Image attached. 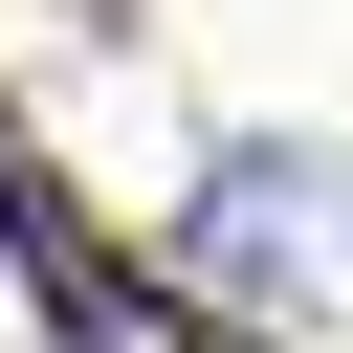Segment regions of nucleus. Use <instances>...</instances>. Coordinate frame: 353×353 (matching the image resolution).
<instances>
[{"mask_svg": "<svg viewBox=\"0 0 353 353\" xmlns=\"http://www.w3.org/2000/svg\"><path fill=\"white\" fill-rule=\"evenodd\" d=\"M176 287H199V309L353 331V154H309V132H243V154H199V199H176Z\"/></svg>", "mask_w": 353, "mask_h": 353, "instance_id": "f257e3e1", "label": "nucleus"}]
</instances>
